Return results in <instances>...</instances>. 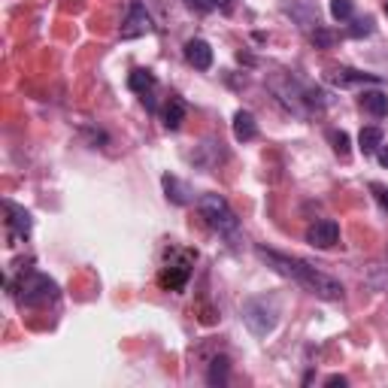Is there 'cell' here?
<instances>
[{"instance_id":"cell-1","label":"cell","mask_w":388,"mask_h":388,"mask_svg":"<svg viewBox=\"0 0 388 388\" xmlns=\"http://www.w3.org/2000/svg\"><path fill=\"white\" fill-rule=\"evenodd\" d=\"M258 258L261 261H267V267H273L279 273V276H285V279H292V283H298L300 288H307L313 298L318 300H343V283L340 279H334L331 273H325V270H318L316 264H309V261H303V258H292V255H283V252H276V249H264V246H258L255 249Z\"/></svg>"},{"instance_id":"cell-2","label":"cell","mask_w":388,"mask_h":388,"mask_svg":"<svg viewBox=\"0 0 388 388\" xmlns=\"http://www.w3.org/2000/svg\"><path fill=\"white\" fill-rule=\"evenodd\" d=\"M243 322L252 337H267L279 325V303L273 298H249L243 303Z\"/></svg>"},{"instance_id":"cell-3","label":"cell","mask_w":388,"mask_h":388,"mask_svg":"<svg viewBox=\"0 0 388 388\" xmlns=\"http://www.w3.org/2000/svg\"><path fill=\"white\" fill-rule=\"evenodd\" d=\"M197 210H201V216L207 218V225L212 227V231H218V234H237L240 218H237V212L231 210V203H227L222 194H216V192L201 194Z\"/></svg>"},{"instance_id":"cell-4","label":"cell","mask_w":388,"mask_h":388,"mask_svg":"<svg viewBox=\"0 0 388 388\" xmlns=\"http://www.w3.org/2000/svg\"><path fill=\"white\" fill-rule=\"evenodd\" d=\"M58 294H61L58 283L49 279L45 273H30L19 288V300L25 303V307H49L52 300H58Z\"/></svg>"},{"instance_id":"cell-5","label":"cell","mask_w":388,"mask_h":388,"mask_svg":"<svg viewBox=\"0 0 388 388\" xmlns=\"http://www.w3.org/2000/svg\"><path fill=\"white\" fill-rule=\"evenodd\" d=\"M152 30H155V25H152L149 10L140 3V0H134V3L127 6V15L119 28V37L121 40H136V37H146V34H152Z\"/></svg>"},{"instance_id":"cell-6","label":"cell","mask_w":388,"mask_h":388,"mask_svg":"<svg viewBox=\"0 0 388 388\" xmlns=\"http://www.w3.org/2000/svg\"><path fill=\"white\" fill-rule=\"evenodd\" d=\"M307 243L313 249H334L340 243V225L334 218H322V222L307 227Z\"/></svg>"},{"instance_id":"cell-7","label":"cell","mask_w":388,"mask_h":388,"mask_svg":"<svg viewBox=\"0 0 388 388\" xmlns=\"http://www.w3.org/2000/svg\"><path fill=\"white\" fill-rule=\"evenodd\" d=\"M185 61L194 70H210L212 67V49L207 40H188L185 43Z\"/></svg>"},{"instance_id":"cell-8","label":"cell","mask_w":388,"mask_h":388,"mask_svg":"<svg viewBox=\"0 0 388 388\" xmlns=\"http://www.w3.org/2000/svg\"><path fill=\"white\" fill-rule=\"evenodd\" d=\"M234 136H237L240 143H249L258 136V121L249 110H240L237 116H234Z\"/></svg>"},{"instance_id":"cell-9","label":"cell","mask_w":388,"mask_h":388,"mask_svg":"<svg viewBox=\"0 0 388 388\" xmlns=\"http://www.w3.org/2000/svg\"><path fill=\"white\" fill-rule=\"evenodd\" d=\"M3 207H6V212H10V218H6V222H10V227L15 231V237H28V234H30V212L21 210L19 203H12V201H6Z\"/></svg>"},{"instance_id":"cell-10","label":"cell","mask_w":388,"mask_h":388,"mask_svg":"<svg viewBox=\"0 0 388 388\" xmlns=\"http://www.w3.org/2000/svg\"><path fill=\"white\" fill-rule=\"evenodd\" d=\"M358 103H361V110L370 112L374 119L388 116V94H385V91H364Z\"/></svg>"},{"instance_id":"cell-11","label":"cell","mask_w":388,"mask_h":388,"mask_svg":"<svg viewBox=\"0 0 388 388\" xmlns=\"http://www.w3.org/2000/svg\"><path fill=\"white\" fill-rule=\"evenodd\" d=\"M188 116V103L182 101V97H170L164 106V125H167V131H179V125L185 121Z\"/></svg>"},{"instance_id":"cell-12","label":"cell","mask_w":388,"mask_h":388,"mask_svg":"<svg viewBox=\"0 0 388 388\" xmlns=\"http://www.w3.org/2000/svg\"><path fill=\"white\" fill-rule=\"evenodd\" d=\"M161 182H164L167 201H173L176 207H185V203L192 201V197H188V194H192V192H188V185H185V182H179L176 176H170V173H167V176H164Z\"/></svg>"},{"instance_id":"cell-13","label":"cell","mask_w":388,"mask_h":388,"mask_svg":"<svg viewBox=\"0 0 388 388\" xmlns=\"http://www.w3.org/2000/svg\"><path fill=\"white\" fill-rule=\"evenodd\" d=\"M331 82H337V85H358V82H379L376 76L370 73H361V70H349V67H340V70L328 73Z\"/></svg>"},{"instance_id":"cell-14","label":"cell","mask_w":388,"mask_h":388,"mask_svg":"<svg viewBox=\"0 0 388 388\" xmlns=\"http://www.w3.org/2000/svg\"><path fill=\"white\" fill-rule=\"evenodd\" d=\"M127 85H131V91H136V94H143V97H149L152 91H155V76H152L149 70H134L131 76H127Z\"/></svg>"},{"instance_id":"cell-15","label":"cell","mask_w":388,"mask_h":388,"mask_svg":"<svg viewBox=\"0 0 388 388\" xmlns=\"http://www.w3.org/2000/svg\"><path fill=\"white\" fill-rule=\"evenodd\" d=\"M385 143V136L379 127H361V134H358V149L364 152V155H374V152L379 149Z\"/></svg>"},{"instance_id":"cell-16","label":"cell","mask_w":388,"mask_h":388,"mask_svg":"<svg viewBox=\"0 0 388 388\" xmlns=\"http://www.w3.org/2000/svg\"><path fill=\"white\" fill-rule=\"evenodd\" d=\"M207 382L210 385H225L227 382V358H216L207 374Z\"/></svg>"},{"instance_id":"cell-17","label":"cell","mask_w":388,"mask_h":388,"mask_svg":"<svg viewBox=\"0 0 388 388\" xmlns=\"http://www.w3.org/2000/svg\"><path fill=\"white\" fill-rule=\"evenodd\" d=\"M331 15L337 21H349L355 15V3L352 0H331Z\"/></svg>"},{"instance_id":"cell-18","label":"cell","mask_w":388,"mask_h":388,"mask_svg":"<svg viewBox=\"0 0 388 388\" xmlns=\"http://www.w3.org/2000/svg\"><path fill=\"white\" fill-rule=\"evenodd\" d=\"M328 140L334 143V152H337V155H349V134H343V131H331V134H328Z\"/></svg>"},{"instance_id":"cell-19","label":"cell","mask_w":388,"mask_h":388,"mask_svg":"<svg viewBox=\"0 0 388 388\" xmlns=\"http://www.w3.org/2000/svg\"><path fill=\"white\" fill-rule=\"evenodd\" d=\"M370 188H374L376 201L382 203V210H388V188H385V185H376V182H374V185H370Z\"/></svg>"},{"instance_id":"cell-20","label":"cell","mask_w":388,"mask_h":388,"mask_svg":"<svg viewBox=\"0 0 388 388\" xmlns=\"http://www.w3.org/2000/svg\"><path fill=\"white\" fill-rule=\"evenodd\" d=\"M370 30H374V21L364 19V21H358V28H352V34H355V37H361V34H370Z\"/></svg>"},{"instance_id":"cell-21","label":"cell","mask_w":388,"mask_h":388,"mask_svg":"<svg viewBox=\"0 0 388 388\" xmlns=\"http://www.w3.org/2000/svg\"><path fill=\"white\" fill-rule=\"evenodd\" d=\"M313 40H316L318 45H331V43H334V37H331V34H325V30H318V28H316Z\"/></svg>"},{"instance_id":"cell-22","label":"cell","mask_w":388,"mask_h":388,"mask_svg":"<svg viewBox=\"0 0 388 388\" xmlns=\"http://www.w3.org/2000/svg\"><path fill=\"white\" fill-rule=\"evenodd\" d=\"M188 6H194V10H201V12H207V10H212V3H207V0H185Z\"/></svg>"},{"instance_id":"cell-23","label":"cell","mask_w":388,"mask_h":388,"mask_svg":"<svg viewBox=\"0 0 388 388\" xmlns=\"http://www.w3.org/2000/svg\"><path fill=\"white\" fill-rule=\"evenodd\" d=\"M376 158H379V164H382V167H388V146H385V143L376 149Z\"/></svg>"},{"instance_id":"cell-24","label":"cell","mask_w":388,"mask_h":388,"mask_svg":"<svg viewBox=\"0 0 388 388\" xmlns=\"http://www.w3.org/2000/svg\"><path fill=\"white\" fill-rule=\"evenodd\" d=\"M325 385H340V388H343V385H346V376L334 374V376H328V379H325Z\"/></svg>"},{"instance_id":"cell-25","label":"cell","mask_w":388,"mask_h":388,"mask_svg":"<svg viewBox=\"0 0 388 388\" xmlns=\"http://www.w3.org/2000/svg\"><path fill=\"white\" fill-rule=\"evenodd\" d=\"M370 283H374L376 288H388V270H385V276L379 279V276H370Z\"/></svg>"}]
</instances>
